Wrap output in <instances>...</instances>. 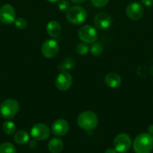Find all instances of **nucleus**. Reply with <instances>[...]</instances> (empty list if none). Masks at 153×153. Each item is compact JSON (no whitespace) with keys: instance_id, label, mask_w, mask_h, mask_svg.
I'll return each instance as SVG.
<instances>
[{"instance_id":"nucleus-3","label":"nucleus","mask_w":153,"mask_h":153,"mask_svg":"<svg viewBox=\"0 0 153 153\" xmlns=\"http://www.w3.org/2000/svg\"><path fill=\"white\" fill-rule=\"evenodd\" d=\"M66 18L73 25H80L86 19L87 12L82 6H72L66 12Z\"/></svg>"},{"instance_id":"nucleus-10","label":"nucleus","mask_w":153,"mask_h":153,"mask_svg":"<svg viewBox=\"0 0 153 153\" xmlns=\"http://www.w3.org/2000/svg\"><path fill=\"white\" fill-rule=\"evenodd\" d=\"M125 12L129 19L133 21H137L143 16L144 8L140 2L133 1L128 4Z\"/></svg>"},{"instance_id":"nucleus-13","label":"nucleus","mask_w":153,"mask_h":153,"mask_svg":"<svg viewBox=\"0 0 153 153\" xmlns=\"http://www.w3.org/2000/svg\"><path fill=\"white\" fill-rule=\"evenodd\" d=\"M69 130V124L67 120L64 119H58L54 121L51 126L52 134L56 137H63L68 133Z\"/></svg>"},{"instance_id":"nucleus-6","label":"nucleus","mask_w":153,"mask_h":153,"mask_svg":"<svg viewBox=\"0 0 153 153\" xmlns=\"http://www.w3.org/2000/svg\"><path fill=\"white\" fill-rule=\"evenodd\" d=\"M80 40L85 43H93L97 40V30L90 25H84L78 31Z\"/></svg>"},{"instance_id":"nucleus-1","label":"nucleus","mask_w":153,"mask_h":153,"mask_svg":"<svg viewBox=\"0 0 153 153\" xmlns=\"http://www.w3.org/2000/svg\"><path fill=\"white\" fill-rule=\"evenodd\" d=\"M133 149L135 153H150L153 149V136L141 133L134 138Z\"/></svg>"},{"instance_id":"nucleus-20","label":"nucleus","mask_w":153,"mask_h":153,"mask_svg":"<svg viewBox=\"0 0 153 153\" xmlns=\"http://www.w3.org/2000/svg\"><path fill=\"white\" fill-rule=\"evenodd\" d=\"M2 129L5 134H12L16 131V126L12 121L8 120L3 123Z\"/></svg>"},{"instance_id":"nucleus-22","label":"nucleus","mask_w":153,"mask_h":153,"mask_svg":"<svg viewBox=\"0 0 153 153\" xmlns=\"http://www.w3.org/2000/svg\"><path fill=\"white\" fill-rule=\"evenodd\" d=\"M76 51L79 55H85L88 54V51H89V48H88V46L86 43L82 42V43H77L76 46Z\"/></svg>"},{"instance_id":"nucleus-8","label":"nucleus","mask_w":153,"mask_h":153,"mask_svg":"<svg viewBox=\"0 0 153 153\" xmlns=\"http://www.w3.org/2000/svg\"><path fill=\"white\" fill-rule=\"evenodd\" d=\"M16 19L15 9L11 4H3L0 7V22L5 25H10L14 23Z\"/></svg>"},{"instance_id":"nucleus-28","label":"nucleus","mask_w":153,"mask_h":153,"mask_svg":"<svg viewBox=\"0 0 153 153\" xmlns=\"http://www.w3.org/2000/svg\"><path fill=\"white\" fill-rule=\"evenodd\" d=\"M104 153H117V152L114 148H108L105 150Z\"/></svg>"},{"instance_id":"nucleus-12","label":"nucleus","mask_w":153,"mask_h":153,"mask_svg":"<svg viewBox=\"0 0 153 153\" xmlns=\"http://www.w3.org/2000/svg\"><path fill=\"white\" fill-rule=\"evenodd\" d=\"M93 22L96 28L99 30L108 29L111 26L112 22L110 15L106 12H100L94 16Z\"/></svg>"},{"instance_id":"nucleus-16","label":"nucleus","mask_w":153,"mask_h":153,"mask_svg":"<svg viewBox=\"0 0 153 153\" xmlns=\"http://www.w3.org/2000/svg\"><path fill=\"white\" fill-rule=\"evenodd\" d=\"M47 146L51 153H60L64 148V143L58 137H53L50 140Z\"/></svg>"},{"instance_id":"nucleus-29","label":"nucleus","mask_w":153,"mask_h":153,"mask_svg":"<svg viewBox=\"0 0 153 153\" xmlns=\"http://www.w3.org/2000/svg\"><path fill=\"white\" fill-rule=\"evenodd\" d=\"M86 1H87V0H70V1H72V2L76 4H81V3L85 2Z\"/></svg>"},{"instance_id":"nucleus-18","label":"nucleus","mask_w":153,"mask_h":153,"mask_svg":"<svg viewBox=\"0 0 153 153\" xmlns=\"http://www.w3.org/2000/svg\"><path fill=\"white\" fill-rule=\"evenodd\" d=\"M74 64V60L70 58H67L58 66V68L60 71L68 72L69 70L73 68Z\"/></svg>"},{"instance_id":"nucleus-25","label":"nucleus","mask_w":153,"mask_h":153,"mask_svg":"<svg viewBox=\"0 0 153 153\" xmlns=\"http://www.w3.org/2000/svg\"><path fill=\"white\" fill-rule=\"evenodd\" d=\"M58 8L61 11H67L69 8V3L67 0H60L58 2Z\"/></svg>"},{"instance_id":"nucleus-31","label":"nucleus","mask_w":153,"mask_h":153,"mask_svg":"<svg viewBox=\"0 0 153 153\" xmlns=\"http://www.w3.org/2000/svg\"><path fill=\"white\" fill-rule=\"evenodd\" d=\"M46 1H49V2H51V3H56V2H58L60 0H46Z\"/></svg>"},{"instance_id":"nucleus-2","label":"nucleus","mask_w":153,"mask_h":153,"mask_svg":"<svg viewBox=\"0 0 153 153\" xmlns=\"http://www.w3.org/2000/svg\"><path fill=\"white\" fill-rule=\"evenodd\" d=\"M76 122L82 129L89 131L95 129L98 124V119L94 112L85 111L78 116Z\"/></svg>"},{"instance_id":"nucleus-4","label":"nucleus","mask_w":153,"mask_h":153,"mask_svg":"<svg viewBox=\"0 0 153 153\" xmlns=\"http://www.w3.org/2000/svg\"><path fill=\"white\" fill-rule=\"evenodd\" d=\"M20 109L19 102L14 99H7L0 105V114L6 120H10L17 114Z\"/></svg>"},{"instance_id":"nucleus-7","label":"nucleus","mask_w":153,"mask_h":153,"mask_svg":"<svg viewBox=\"0 0 153 153\" xmlns=\"http://www.w3.org/2000/svg\"><path fill=\"white\" fill-rule=\"evenodd\" d=\"M59 51V45L54 39L45 40L41 46V53L46 58H52L57 55Z\"/></svg>"},{"instance_id":"nucleus-17","label":"nucleus","mask_w":153,"mask_h":153,"mask_svg":"<svg viewBox=\"0 0 153 153\" xmlns=\"http://www.w3.org/2000/svg\"><path fill=\"white\" fill-rule=\"evenodd\" d=\"M15 143L18 145H24L29 141V134L25 130H19L14 136Z\"/></svg>"},{"instance_id":"nucleus-30","label":"nucleus","mask_w":153,"mask_h":153,"mask_svg":"<svg viewBox=\"0 0 153 153\" xmlns=\"http://www.w3.org/2000/svg\"><path fill=\"white\" fill-rule=\"evenodd\" d=\"M148 133L151 134L152 136H153V124H152L148 127Z\"/></svg>"},{"instance_id":"nucleus-24","label":"nucleus","mask_w":153,"mask_h":153,"mask_svg":"<svg viewBox=\"0 0 153 153\" xmlns=\"http://www.w3.org/2000/svg\"><path fill=\"white\" fill-rule=\"evenodd\" d=\"M110 0H91L93 6L96 7H103L108 4Z\"/></svg>"},{"instance_id":"nucleus-19","label":"nucleus","mask_w":153,"mask_h":153,"mask_svg":"<svg viewBox=\"0 0 153 153\" xmlns=\"http://www.w3.org/2000/svg\"><path fill=\"white\" fill-rule=\"evenodd\" d=\"M0 153H16V149L12 143L4 142L0 145Z\"/></svg>"},{"instance_id":"nucleus-21","label":"nucleus","mask_w":153,"mask_h":153,"mask_svg":"<svg viewBox=\"0 0 153 153\" xmlns=\"http://www.w3.org/2000/svg\"><path fill=\"white\" fill-rule=\"evenodd\" d=\"M89 51L91 54L94 56H99L101 55L104 52V48L101 44L98 43H93L89 48Z\"/></svg>"},{"instance_id":"nucleus-15","label":"nucleus","mask_w":153,"mask_h":153,"mask_svg":"<svg viewBox=\"0 0 153 153\" xmlns=\"http://www.w3.org/2000/svg\"><path fill=\"white\" fill-rule=\"evenodd\" d=\"M46 31L50 37H52V38H56V37H58L61 34V25L57 21L51 20L46 24Z\"/></svg>"},{"instance_id":"nucleus-9","label":"nucleus","mask_w":153,"mask_h":153,"mask_svg":"<svg viewBox=\"0 0 153 153\" xmlns=\"http://www.w3.org/2000/svg\"><path fill=\"white\" fill-rule=\"evenodd\" d=\"M30 134L36 140H44L50 135V129L44 123H36L32 127Z\"/></svg>"},{"instance_id":"nucleus-14","label":"nucleus","mask_w":153,"mask_h":153,"mask_svg":"<svg viewBox=\"0 0 153 153\" xmlns=\"http://www.w3.org/2000/svg\"><path fill=\"white\" fill-rule=\"evenodd\" d=\"M104 83L110 88H118L122 83L121 76L116 73H108L104 77Z\"/></svg>"},{"instance_id":"nucleus-23","label":"nucleus","mask_w":153,"mask_h":153,"mask_svg":"<svg viewBox=\"0 0 153 153\" xmlns=\"http://www.w3.org/2000/svg\"><path fill=\"white\" fill-rule=\"evenodd\" d=\"M14 24L15 26L19 29H25L28 26V22H27L26 19L22 17L16 18L14 21Z\"/></svg>"},{"instance_id":"nucleus-26","label":"nucleus","mask_w":153,"mask_h":153,"mask_svg":"<svg viewBox=\"0 0 153 153\" xmlns=\"http://www.w3.org/2000/svg\"><path fill=\"white\" fill-rule=\"evenodd\" d=\"M28 146L31 149H34L37 146V140L33 138V140H31L28 141Z\"/></svg>"},{"instance_id":"nucleus-11","label":"nucleus","mask_w":153,"mask_h":153,"mask_svg":"<svg viewBox=\"0 0 153 153\" xmlns=\"http://www.w3.org/2000/svg\"><path fill=\"white\" fill-rule=\"evenodd\" d=\"M73 78L67 71H60L56 79V86L61 91H66L71 87Z\"/></svg>"},{"instance_id":"nucleus-27","label":"nucleus","mask_w":153,"mask_h":153,"mask_svg":"<svg viewBox=\"0 0 153 153\" xmlns=\"http://www.w3.org/2000/svg\"><path fill=\"white\" fill-rule=\"evenodd\" d=\"M141 2L146 7H151L153 5V0H141Z\"/></svg>"},{"instance_id":"nucleus-5","label":"nucleus","mask_w":153,"mask_h":153,"mask_svg":"<svg viewBox=\"0 0 153 153\" xmlns=\"http://www.w3.org/2000/svg\"><path fill=\"white\" fill-rule=\"evenodd\" d=\"M131 145V137L126 133L118 134L114 139L113 146L117 152L125 153L128 152Z\"/></svg>"}]
</instances>
